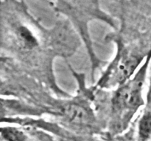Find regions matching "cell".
<instances>
[{"instance_id": "obj_1", "label": "cell", "mask_w": 151, "mask_h": 141, "mask_svg": "<svg viewBox=\"0 0 151 141\" xmlns=\"http://www.w3.org/2000/svg\"><path fill=\"white\" fill-rule=\"evenodd\" d=\"M142 81L137 79L119 90L114 98V105L118 109H133L141 103Z\"/></svg>"}, {"instance_id": "obj_5", "label": "cell", "mask_w": 151, "mask_h": 141, "mask_svg": "<svg viewBox=\"0 0 151 141\" xmlns=\"http://www.w3.org/2000/svg\"><path fill=\"white\" fill-rule=\"evenodd\" d=\"M139 135L142 140H146L151 137V114H146L140 120Z\"/></svg>"}, {"instance_id": "obj_4", "label": "cell", "mask_w": 151, "mask_h": 141, "mask_svg": "<svg viewBox=\"0 0 151 141\" xmlns=\"http://www.w3.org/2000/svg\"><path fill=\"white\" fill-rule=\"evenodd\" d=\"M66 115L72 121L77 123H83L88 120L87 112L83 107L78 105H69L64 110Z\"/></svg>"}, {"instance_id": "obj_2", "label": "cell", "mask_w": 151, "mask_h": 141, "mask_svg": "<svg viewBox=\"0 0 151 141\" xmlns=\"http://www.w3.org/2000/svg\"><path fill=\"white\" fill-rule=\"evenodd\" d=\"M66 11L76 19L84 20L88 16H101L98 12L97 0H58Z\"/></svg>"}, {"instance_id": "obj_3", "label": "cell", "mask_w": 151, "mask_h": 141, "mask_svg": "<svg viewBox=\"0 0 151 141\" xmlns=\"http://www.w3.org/2000/svg\"><path fill=\"white\" fill-rule=\"evenodd\" d=\"M139 64V60L131 57L124 60L118 64L116 70V79L119 82H123L133 73Z\"/></svg>"}]
</instances>
